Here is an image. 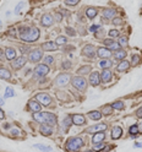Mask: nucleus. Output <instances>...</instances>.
I'll return each instance as SVG.
<instances>
[{"label":"nucleus","mask_w":142,"mask_h":152,"mask_svg":"<svg viewBox=\"0 0 142 152\" xmlns=\"http://www.w3.org/2000/svg\"><path fill=\"white\" fill-rule=\"evenodd\" d=\"M32 118L36 123H38L39 125L47 124V125H50V126H55L58 124V117L52 112H43L42 110V112L32 114Z\"/></svg>","instance_id":"obj_1"},{"label":"nucleus","mask_w":142,"mask_h":152,"mask_svg":"<svg viewBox=\"0 0 142 152\" xmlns=\"http://www.w3.org/2000/svg\"><path fill=\"white\" fill-rule=\"evenodd\" d=\"M83 146H84V140L81 136L69 137L64 145L66 152H80Z\"/></svg>","instance_id":"obj_2"},{"label":"nucleus","mask_w":142,"mask_h":152,"mask_svg":"<svg viewBox=\"0 0 142 152\" xmlns=\"http://www.w3.org/2000/svg\"><path fill=\"white\" fill-rule=\"evenodd\" d=\"M39 37H41V31L38 27H28V30L20 36V39L27 44H30L37 42L39 39Z\"/></svg>","instance_id":"obj_3"},{"label":"nucleus","mask_w":142,"mask_h":152,"mask_svg":"<svg viewBox=\"0 0 142 152\" xmlns=\"http://www.w3.org/2000/svg\"><path fill=\"white\" fill-rule=\"evenodd\" d=\"M50 72V68L48 65L45 64H37L36 69L33 70V74H32V77L34 80H41V79H44L47 75Z\"/></svg>","instance_id":"obj_4"},{"label":"nucleus","mask_w":142,"mask_h":152,"mask_svg":"<svg viewBox=\"0 0 142 152\" xmlns=\"http://www.w3.org/2000/svg\"><path fill=\"white\" fill-rule=\"evenodd\" d=\"M71 85L80 92H84L88 87V81L83 77V76H74L71 79Z\"/></svg>","instance_id":"obj_5"},{"label":"nucleus","mask_w":142,"mask_h":152,"mask_svg":"<svg viewBox=\"0 0 142 152\" xmlns=\"http://www.w3.org/2000/svg\"><path fill=\"white\" fill-rule=\"evenodd\" d=\"M34 99L38 102L41 106H43V107L50 106L52 102H53L52 96H50L49 93H47V92H39V93H37L36 96H34Z\"/></svg>","instance_id":"obj_6"},{"label":"nucleus","mask_w":142,"mask_h":152,"mask_svg":"<svg viewBox=\"0 0 142 152\" xmlns=\"http://www.w3.org/2000/svg\"><path fill=\"white\" fill-rule=\"evenodd\" d=\"M71 79H72V76L69 72H61V74H59L55 77L54 82H55V85L58 87H65V86H68V85H69Z\"/></svg>","instance_id":"obj_7"},{"label":"nucleus","mask_w":142,"mask_h":152,"mask_svg":"<svg viewBox=\"0 0 142 152\" xmlns=\"http://www.w3.org/2000/svg\"><path fill=\"white\" fill-rule=\"evenodd\" d=\"M27 59L30 63H33V64H38L42 59H43V50L41 48H34L30 52V54H28Z\"/></svg>","instance_id":"obj_8"},{"label":"nucleus","mask_w":142,"mask_h":152,"mask_svg":"<svg viewBox=\"0 0 142 152\" xmlns=\"http://www.w3.org/2000/svg\"><path fill=\"white\" fill-rule=\"evenodd\" d=\"M81 54L83 55V56H86L87 59H94L97 56V48L94 47L93 44H86L82 48V52H81Z\"/></svg>","instance_id":"obj_9"},{"label":"nucleus","mask_w":142,"mask_h":152,"mask_svg":"<svg viewBox=\"0 0 142 152\" xmlns=\"http://www.w3.org/2000/svg\"><path fill=\"white\" fill-rule=\"evenodd\" d=\"M107 129H108V125L106 123H99V124H94V125L88 126L84 130V132H86V134H96V132H103V131L106 132Z\"/></svg>","instance_id":"obj_10"},{"label":"nucleus","mask_w":142,"mask_h":152,"mask_svg":"<svg viewBox=\"0 0 142 152\" xmlns=\"http://www.w3.org/2000/svg\"><path fill=\"white\" fill-rule=\"evenodd\" d=\"M103 44H104V47H106V48H108L111 53L115 52V50L121 49V47H120V44L118 43V41L111 39V38H104V39H103Z\"/></svg>","instance_id":"obj_11"},{"label":"nucleus","mask_w":142,"mask_h":152,"mask_svg":"<svg viewBox=\"0 0 142 152\" xmlns=\"http://www.w3.org/2000/svg\"><path fill=\"white\" fill-rule=\"evenodd\" d=\"M70 117H71V120H72L74 125L81 126V125H86V123H87V118H86V115H83V114L75 113V114H71Z\"/></svg>","instance_id":"obj_12"},{"label":"nucleus","mask_w":142,"mask_h":152,"mask_svg":"<svg viewBox=\"0 0 142 152\" xmlns=\"http://www.w3.org/2000/svg\"><path fill=\"white\" fill-rule=\"evenodd\" d=\"M27 61H28V59L26 58V56L21 55V56H17L15 60L11 61V66H12V69H15V70H20V69H22L23 66L26 65Z\"/></svg>","instance_id":"obj_13"},{"label":"nucleus","mask_w":142,"mask_h":152,"mask_svg":"<svg viewBox=\"0 0 142 152\" xmlns=\"http://www.w3.org/2000/svg\"><path fill=\"white\" fill-rule=\"evenodd\" d=\"M55 20H54V17L52 14L49 12H47V14H43L42 17H41V25L43 27H52L54 25Z\"/></svg>","instance_id":"obj_14"},{"label":"nucleus","mask_w":142,"mask_h":152,"mask_svg":"<svg viewBox=\"0 0 142 152\" xmlns=\"http://www.w3.org/2000/svg\"><path fill=\"white\" fill-rule=\"evenodd\" d=\"M88 83L93 87H97L102 83L100 82V74L98 71H92L90 74V79H88Z\"/></svg>","instance_id":"obj_15"},{"label":"nucleus","mask_w":142,"mask_h":152,"mask_svg":"<svg viewBox=\"0 0 142 152\" xmlns=\"http://www.w3.org/2000/svg\"><path fill=\"white\" fill-rule=\"evenodd\" d=\"M27 109L30 110L32 114H34V113L42 112V106L36 99H30L27 102Z\"/></svg>","instance_id":"obj_16"},{"label":"nucleus","mask_w":142,"mask_h":152,"mask_svg":"<svg viewBox=\"0 0 142 152\" xmlns=\"http://www.w3.org/2000/svg\"><path fill=\"white\" fill-rule=\"evenodd\" d=\"M41 49L43 52H56L59 49V47L55 44V42H52V41H48V42H44L42 43L41 45Z\"/></svg>","instance_id":"obj_17"},{"label":"nucleus","mask_w":142,"mask_h":152,"mask_svg":"<svg viewBox=\"0 0 142 152\" xmlns=\"http://www.w3.org/2000/svg\"><path fill=\"white\" fill-rule=\"evenodd\" d=\"M111 54L113 53L108 48H106V47H99V48H97V56L100 58L102 60L103 59H110Z\"/></svg>","instance_id":"obj_18"},{"label":"nucleus","mask_w":142,"mask_h":152,"mask_svg":"<svg viewBox=\"0 0 142 152\" xmlns=\"http://www.w3.org/2000/svg\"><path fill=\"white\" fill-rule=\"evenodd\" d=\"M102 16H103L104 20H113V18L117 16V10H115V9H113V7L103 9Z\"/></svg>","instance_id":"obj_19"},{"label":"nucleus","mask_w":142,"mask_h":152,"mask_svg":"<svg viewBox=\"0 0 142 152\" xmlns=\"http://www.w3.org/2000/svg\"><path fill=\"white\" fill-rule=\"evenodd\" d=\"M113 80V72L110 69L102 70L100 72V82L102 83H109Z\"/></svg>","instance_id":"obj_20"},{"label":"nucleus","mask_w":142,"mask_h":152,"mask_svg":"<svg viewBox=\"0 0 142 152\" xmlns=\"http://www.w3.org/2000/svg\"><path fill=\"white\" fill-rule=\"evenodd\" d=\"M122 136V128L120 125H114L111 128V131H110V137L111 140H119L120 137Z\"/></svg>","instance_id":"obj_21"},{"label":"nucleus","mask_w":142,"mask_h":152,"mask_svg":"<svg viewBox=\"0 0 142 152\" xmlns=\"http://www.w3.org/2000/svg\"><path fill=\"white\" fill-rule=\"evenodd\" d=\"M111 56L114 58L115 60L118 61H121V60H125L126 59V56H127V52L125 49H119V50H115V52H113Z\"/></svg>","instance_id":"obj_22"},{"label":"nucleus","mask_w":142,"mask_h":152,"mask_svg":"<svg viewBox=\"0 0 142 152\" xmlns=\"http://www.w3.org/2000/svg\"><path fill=\"white\" fill-rule=\"evenodd\" d=\"M107 135H106V132H96V134H93L92 139H91V142L93 145H96V144H99V142H104V140H106Z\"/></svg>","instance_id":"obj_23"},{"label":"nucleus","mask_w":142,"mask_h":152,"mask_svg":"<svg viewBox=\"0 0 142 152\" xmlns=\"http://www.w3.org/2000/svg\"><path fill=\"white\" fill-rule=\"evenodd\" d=\"M129 69H130V61H129V60H126V59H125V60L119 61V64L117 65V71H118V72H120V74L129 71Z\"/></svg>","instance_id":"obj_24"},{"label":"nucleus","mask_w":142,"mask_h":152,"mask_svg":"<svg viewBox=\"0 0 142 152\" xmlns=\"http://www.w3.org/2000/svg\"><path fill=\"white\" fill-rule=\"evenodd\" d=\"M92 66L91 65H82L76 70V75L77 76H84V75H90L92 72Z\"/></svg>","instance_id":"obj_25"},{"label":"nucleus","mask_w":142,"mask_h":152,"mask_svg":"<svg viewBox=\"0 0 142 152\" xmlns=\"http://www.w3.org/2000/svg\"><path fill=\"white\" fill-rule=\"evenodd\" d=\"M98 7L96 6H88L86 9V11H84V14H86L87 18H90V20H93V18H96V16L98 15Z\"/></svg>","instance_id":"obj_26"},{"label":"nucleus","mask_w":142,"mask_h":152,"mask_svg":"<svg viewBox=\"0 0 142 152\" xmlns=\"http://www.w3.org/2000/svg\"><path fill=\"white\" fill-rule=\"evenodd\" d=\"M71 125H72V120H71V117L70 115H68V117H65L63 120H61V125H60V128H61V131L63 132H66L70 128H71Z\"/></svg>","instance_id":"obj_27"},{"label":"nucleus","mask_w":142,"mask_h":152,"mask_svg":"<svg viewBox=\"0 0 142 152\" xmlns=\"http://www.w3.org/2000/svg\"><path fill=\"white\" fill-rule=\"evenodd\" d=\"M12 74L7 68H4V66H0V79L6 80V81H11Z\"/></svg>","instance_id":"obj_28"},{"label":"nucleus","mask_w":142,"mask_h":152,"mask_svg":"<svg viewBox=\"0 0 142 152\" xmlns=\"http://www.w3.org/2000/svg\"><path fill=\"white\" fill-rule=\"evenodd\" d=\"M39 132L43 136H52L53 135V126L47 125V124H41L39 125Z\"/></svg>","instance_id":"obj_29"},{"label":"nucleus","mask_w":142,"mask_h":152,"mask_svg":"<svg viewBox=\"0 0 142 152\" xmlns=\"http://www.w3.org/2000/svg\"><path fill=\"white\" fill-rule=\"evenodd\" d=\"M5 55H6V60H9V61L15 60L17 58L16 56V49L12 48V47H7V48L5 49Z\"/></svg>","instance_id":"obj_30"},{"label":"nucleus","mask_w":142,"mask_h":152,"mask_svg":"<svg viewBox=\"0 0 142 152\" xmlns=\"http://www.w3.org/2000/svg\"><path fill=\"white\" fill-rule=\"evenodd\" d=\"M141 55L137 54V53H134L131 55V58H130V66H132V68H136V66H138L141 64Z\"/></svg>","instance_id":"obj_31"},{"label":"nucleus","mask_w":142,"mask_h":152,"mask_svg":"<svg viewBox=\"0 0 142 152\" xmlns=\"http://www.w3.org/2000/svg\"><path fill=\"white\" fill-rule=\"evenodd\" d=\"M87 117L91 119V120H94V121H98V120H100L102 119V113H100V110H90L88 113H87Z\"/></svg>","instance_id":"obj_32"},{"label":"nucleus","mask_w":142,"mask_h":152,"mask_svg":"<svg viewBox=\"0 0 142 152\" xmlns=\"http://www.w3.org/2000/svg\"><path fill=\"white\" fill-rule=\"evenodd\" d=\"M127 132H129V135L131 136V139H136L137 135L140 134V132H138V126H137V124H132V125H130L129 129H127Z\"/></svg>","instance_id":"obj_33"},{"label":"nucleus","mask_w":142,"mask_h":152,"mask_svg":"<svg viewBox=\"0 0 142 152\" xmlns=\"http://www.w3.org/2000/svg\"><path fill=\"white\" fill-rule=\"evenodd\" d=\"M98 66L100 69L103 70H106V69H111V66H113V61L110 59H103L98 63Z\"/></svg>","instance_id":"obj_34"},{"label":"nucleus","mask_w":142,"mask_h":152,"mask_svg":"<svg viewBox=\"0 0 142 152\" xmlns=\"http://www.w3.org/2000/svg\"><path fill=\"white\" fill-rule=\"evenodd\" d=\"M113 110H114V109L111 108L110 104H106V106H103V107L100 108V113H102V115H106V117L111 115V114H113Z\"/></svg>","instance_id":"obj_35"},{"label":"nucleus","mask_w":142,"mask_h":152,"mask_svg":"<svg viewBox=\"0 0 142 152\" xmlns=\"http://www.w3.org/2000/svg\"><path fill=\"white\" fill-rule=\"evenodd\" d=\"M33 147H34L36 150L41 151V152H52V151H53V148H52L50 146H48V145H43V144H34Z\"/></svg>","instance_id":"obj_36"},{"label":"nucleus","mask_w":142,"mask_h":152,"mask_svg":"<svg viewBox=\"0 0 142 152\" xmlns=\"http://www.w3.org/2000/svg\"><path fill=\"white\" fill-rule=\"evenodd\" d=\"M110 106H111L113 109H117V110H124L125 109V103L122 101H120V99L119 101H114Z\"/></svg>","instance_id":"obj_37"},{"label":"nucleus","mask_w":142,"mask_h":152,"mask_svg":"<svg viewBox=\"0 0 142 152\" xmlns=\"http://www.w3.org/2000/svg\"><path fill=\"white\" fill-rule=\"evenodd\" d=\"M118 43L120 44V47H129V37L127 36H119Z\"/></svg>","instance_id":"obj_38"},{"label":"nucleus","mask_w":142,"mask_h":152,"mask_svg":"<svg viewBox=\"0 0 142 152\" xmlns=\"http://www.w3.org/2000/svg\"><path fill=\"white\" fill-rule=\"evenodd\" d=\"M55 44L56 45H66L68 44V38H66L65 36H58L56 37V39H55Z\"/></svg>","instance_id":"obj_39"},{"label":"nucleus","mask_w":142,"mask_h":152,"mask_svg":"<svg viewBox=\"0 0 142 152\" xmlns=\"http://www.w3.org/2000/svg\"><path fill=\"white\" fill-rule=\"evenodd\" d=\"M106 146H107V144H106V142H99V144L93 145L92 150H93L94 152H102L104 148H106Z\"/></svg>","instance_id":"obj_40"},{"label":"nucleus","mask_w":142,"mask_h":152,"mask_svg":"<svg viewBox=\"0 0 142 152\" xmlns=\"http://www.w3.org/2000/svg\"><path fill=\"white\" fill-rule=\"evenodd\" d=\"M111 23L114 25V26H122V25L125 23V21H124V18H122V17H120V16H115V17L111 20Z\"/></svg>","instance_id":"obj_41"},{"label":"nucleus","mask_w":142,"mask_h":152,"mask_svg":"<svg viewBox=\"0 0 142 152\" xmlns=\"http://www.w3.org/2000/svg\"><path fill=\"white\" fill-rule=\"evenodd\" d=\"M15 96V91H14V88H11V87H6L5 88V93H4V98H12Z\"/></svg>","instance_id":"obj_42"},{"label":"nucleus","mask_w":142,"mask_h":152,"mask_svg":"<svg viewBox=\"0 0 142 152\" xmlns=\"http://www.w3.org/2000/svg\"><path fill=\"white\" fill-rule=\"evenodd\" d=\"M54 61H55V58L54 56H52V55H47L45 58L43 59V64H45V65H52V64H54Z\"/></svg>","instance_id":"obj_43"},{"label":"nucleus","mask_w":142,"mask_h":152,"mask_svg":"<svg viewBox=\"0 0 142 152\" xmlns=\"http://www.w3.org/2000/svg\"><path fill=\"white\" fill-rule=\"evenodd\" d=\"M108 36L110 38H117L120 36V30H117V28H113V30H109L108 31Z\"/></svg>","instance_id":"obj_44"},{"label":"nucleus","mask_w":142,"mask_h":152,"mask_svg":"<svg viewBox=\"0 0 142 152\" xmlns=\"http://www.w3.org/2000/svg\"><path fill=\"white\" fill-rule=\"evenodd\" d=\"M25 5H26V3H25V1H20V3H18V4L16 5V7H15V14H16V15H20Z\"/></svg>","instance_id":"obj_45"},{"label":"nucleus","mask_w":142,"mask_h":152,"mask_svg":"<svg viewBox=\"0 0 142 152\" xmlns=\"http://www.w3.org/2000/svg\"><path fill=\"white\" fill-rule=\"evenodd\" d=\"M31 50H32V48H31L30 45H21V47H20V52H21L22 55H25V54L28 55Z\"/></svg>","instance_id":"obj_46"},{"label":"nucleus","mask_w":142,"mask_h":152,"mask_svg":"<svg viewBox=\"0 0 142 152\" xmlns=\"http://www.w3.org/2000/svg\"><path fill=\"white\" fill-rule=\"evenodd\" d=\"M65 32L68 33V36H70V37H75V36L77 34V32L75 31V28L74 27H69V26L65 28Z\"/></svg>","instance_id":"obj_47"},{"label":"nucleus","mask_w":142,"mask_h":152,"mask_svg":"<svg viewBox=\"0 0 142 152\" xmlns=\"http://www.w3.org/2000/svg\"><path fill=\"white\" fill-rule=\"evenodd\" d=\"M61 68H63L64 70H69V69H71V68H72V63H71V60H64V61L61 63Z\"/></svg>","instance_id":"obj_48"},{"label":"nucleus","mask_w":142,"mask_h":152,"mask_svg":"<svg viewBox=\"0 0 142 152\" xmlns=\"http://www.w3.org/2000/svg\"><path fill=\"white\" fill-rule=\"evenodd\" d=\"M7 34L10 36V37H12V38H17L18 37V34H17V30L15 27H10L7 30Z\"/></svg>","instance_id":"obj_49"},{"label":"nucleus","mask_w":142,"mask_h":152,"mask_svg":"<svg viewBox=\"0 0 142 152\" xmlns=\"http://www.w3.org/2000/svg\"><path fill=\"white\" fill-rule=\"evenodd\" d=\"M53 17H54V20H55L56 22H61V21H63V18H64V16H63V14H61L60 11H56V12H54Z\"/></svg>","instance_id":"obj_50"},{"label":"nucleus","mask_w":142,"mask_h":152,"mask_svg":"<svg viewBox=\"0 0 142 152\" xmlns=\"http://www.w3.org/2000/svg\"><path fill=\"white\" fill-rule=\"evenodd\" d=\"M80 4V0H65V5L68 6H76Z\"/></svg>","instance_id":"obj_51"},{"label":"nucleus","mask_w":142,"mask_h":152,"mask_svg":"<svg viewBox=\"0 0 142 152\" xmlns=\"http://www.w3.org/2000/svg\"><path fill=\"white\" fill-rule=\"evenodd\" d=\"M100 28V25H92L90 28H88V31L91 32V33H96L98 30Z\"/></svg>","instance_id":"obj_52"},{"label":"nucleus","mask_w":142,"mask_h":152,"mask_svg":"<svg viewBox=\"0 0 142 152\" xmlns=\"http://www.w3.org/2000/svg\"><path fill=\"white\" fill-rule=\"evenodd\" d=\"M10 134H11V136H12V137H16V136L20 135V130L16 129V128H12V129H11V131H10Z\"/></svg>","instance_id":"obj_53"},{"label":"nucleus","mask_w":142,"mask_h":152,"mask_svg":"<svg viewBox=\"0 0 142 152\" xmlns=\"http://www.w3.org/2000/svg\"><path fill=\"white\" fill-rule=\"evenodd\" d=\"M135 115H136L138 119H141V120H142V107H140V108H137V109H136Z\"/></svg>","instance_id":"obj_54"},{"label":"nucleus","mask_w":142,"mask_h":152,"mask_svg":"<svg viewBox=\"0 0 142 152\" xmlns=\"http://www.w3.org/2000/svg\"><path fill=\"white\" fill-rule=\"evenodd\" d=\"M6 60V55H5V52L3 49H0V61H4Z\"/></svg>","instance_id":"obj_55"},{"label":"nucleus","mask_w":142,"mask_h":152,"mask_svg":"<svg viewBox=\"0 0 142 152\" xmlns=\"http://www.w3.org/2000/svg\"><path fill=\"white\" fill-rule=\"evenodd\" d=\"M75 48H74V45H68V47H65V49L64 52H72Z\"/></svg>","instance_id":"obj_56"},{"label":"nucleus","mask_w":142,"mask_h":152,"mask_svg":"<svg viewBox=\"0 0 142 152\" xmlns=\"http://www.w3.org/2000/svg\"><path fill=\"white\" fill-rule=\"evenodd\" d=\"M137 126H138V132H140V135H142V120H140L137 123Z\"/></svg>","instance_id":"obj_57"},{"label":"nucleus","mask_w":142,"mask_h":152,"mask_svg":"<svg viewBox=\"0 0 142 152\" xmlns=\"http://www.w3.org/2000/svg\"><path fill=\"white\" fill-rule=\"evenodd\" d=\"M4 119H5V113L1 108H0V120H4Z\"/></svg>","instance_id":"obj_58"},{"label":"nucleus","mask_w":142,"mask_h":152,"mask_svg":"<svg viewBox=\"0 0 142 152\" xmlns=\"http://www.w3.org/2000/svg\"><path fill=\"white\" fill-rule=\"evenodd\" d=\"M134 147H135V148H141V147H142V142H138V141H136L135 144H134Z\"/></svg>","instance_id":"obj_59"},{"label":"nucleus","mask_w":142,"mask_h":152,"mask_svg":"<svg viewBox=\"0 0 142 152\" xmlns=\"http://www.w3.org/2000/svg\"><path fill=\"white\" fill-rule=\"evenodd\" d=\"M113 147H114V146H110V145H107V146H106V148H104V150H103L102 152H109V150H111Z\"/></svg>","instance_id":"obj_60"},{"label":"nucleus","mask_w":142,"mask_h":152,"mask_svg":"<svg viewBox=\"0 0 142 152\" xmlns=\"http://www.w3.org/2000/svg\"><path fill=\"white\" fill-rule=\"evenodd\" d=\"M4 104H5V101H4V98H1V97H0V107H1V106H4Z\"/></svg>","instance_id":"obj_61"},{"label":"nucleus","mask_w":142,"mask_h":152,"mask_svg":"<svg viewBox=\"0 0 142 152\" xmlns=\"http://www.w3.org/2000/svg\"><path fill=\"white\" fill-rule=\"evenodd\" d=\"M10 128H11V125H10V124H7V123H6V124L4 125V129H6V130H9Z\"/></svg>","instance_id":"obj_62"},{"label":"nucleus","mask_w":142,"mask_h":152,"mask_svg":"<svg viewBox=\"0 0 142 152\" xmlns=\"http://www.w3.org/2000/svg\"><path fill=\"white\" fill-rule=\"evenodd\" d=\"M86 152H94V151H93V150H92V148H91V150H87V151H86Z\"/></svg>","instance_id":"obj_63"},{"label":"nucleus","mask_w":142,"mask_h":152,"mask_svg":"<svg viewBox=\"0 0 142 152\" xmlns=\"http://www.w3.org/2000/svg\"><path fill=\"white\" fill-rule=\"evenodd\" d=\"M1 26H3V22H1V20H0V28H1Z\"/></svg>","instance_id":"obj_64"}]
</instances>
